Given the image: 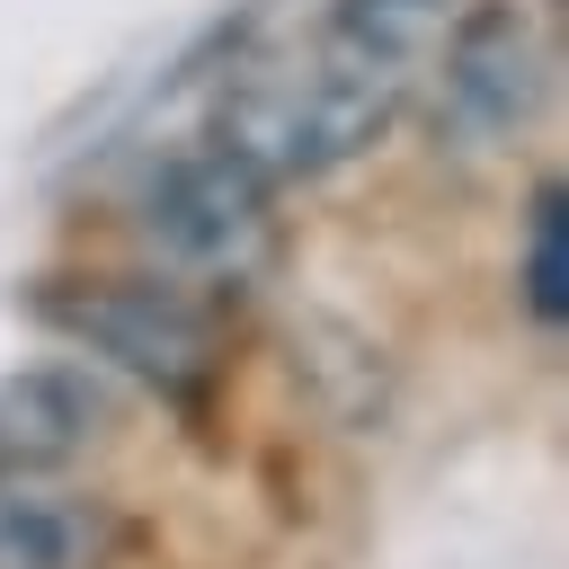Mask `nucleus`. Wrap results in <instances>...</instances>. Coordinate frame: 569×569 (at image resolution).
<instances>
[{
    "instance_id": "obj_1",
    "label": "nucleus",
    "mask_w": 569,
    "mask_h": 569,
    "mask_svg": "<svg viewBox=\"0 0 569 569\" xmlns=\"http://www.w3.org/2000/svg\"><path fill=\"white\" fill-rule=\"evenodd\" d=\"M436 36H445V0H329L311 53L267 62L222 89L213 142L267 187L320 178L391 133L418 71L436 62Z\"/></svg>"
},
{
    "instance_id": "obj_2",
    "label": "nucleus",
    "mask_w": 569,
    "mask_h": 569,
    "mask_svg": "<svg viewBox=\"0 0 569 569\" xmlns=\"http://www.w3.org/2000/svg\"><path fill=\"white\" fill-rule=\"evenodd\" d=\"M142 240L169 276L187 284H249L276 258V204L267 178L240 169L222 142L178 151L151 187H142Z\"/></svg>"
},
{
    "instance_id": "obj_3",
    "label": "nucleus",
    "mask_w": 569,
    "mask_h": 569,
    "mask_svg": "<svg viewBox=\"0 0 569 569\" xmlns=\"http://www.w3.org/2000/svg\"><path fill=\"white\" fill-rule=\"evenodd\" d=\"M44 320L89 347L98 365L151 382V391H204L222 338H213V311L187 293V284H160V276H89V284H62L44 302Z\"/></svg>"
},
{
    "instance_id": "obj_4",
    "label": "nucleus",
    "mask_w": 569,
    "mask_h": 569,
    "mask_svg": "<svg viewBox=\"0 0 569 569\" xmlns=\"http://www.w3.org/2000/svg\"><path fill=\"white\" fill-rule=\"evenodd\" d=\"M436 133L462 142V151H489L507 142L533 98H542V44H533V18L516 0H480L453 18V36H436Z\"/></svg>"
},
{
    "instance_id": "obj_5",
    "label": "nucleus",
    "mask_w": 569,
    "mask_h": 569,
    "mask_svg": "<svg viewBox=\"0 0 569 569\" xmlns=\"http://www.w3.org/2000/svg\"><path fill=\"white\" fill-rule=\"evenodd\" d=\"M116 516L53 471H0V569H107Z\"/></svg>"
},
{
    "instance_id": "obj_6",
    "label": "nucleus",
    "mask_w": 569,
    "mask_h": 569,
    "mask_svg": "<svg viewBox=\"0 0 569 569\" xmlns=\"http://www.w3.org/2000/svg\"><path fill=\"white\" fill-rule=\"evenodd\" d=\"M107 427V391L80 365H27L0 382V471H62Z\"/></svg>"
},
{
    "instance_id": "obj_7",
    "label": "nucleus",
    "mask_w": 569,
    "mask_h": 569,
    "mask_svg": "<svg viewBox=\"0 0 569 569\" xmlns=\"http://www.w3.org/2000/svg\"><path fill=\"white\" fill-rule=\"evenodd\" d=\"M525 311L542 329L569 320V196H560V178L533 187V213H525Z\"/></svg>"
}]
</instances>
